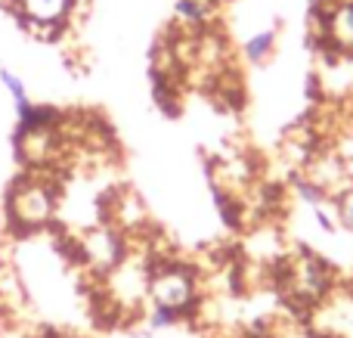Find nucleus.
Returning <instances> with one entry per match:
<instances>
[{
    "label": "nucleus",
    "instance_id": "f257e3e1",
    "mask_svg": "<svg viewBox=\"0 0 353 338\" xmlns=\"http://www.w3.org/2000/svg\"><path fill=\"white\" fill-rule=\"evenodd\" d=\"M10 16L34 41H59L81 12V0H6Z\"/></svg>",
    "mask_w": 353,
    "mask_h": 338
},
{
    "label": "nucleus",
    "instance_id": "f03ea898",
    "mask_svg": "<svg viewBox=\"0 0 353 338\" xmlns=\"http://www.w3.org/2000/svg\"><path fill=\"white\" fill-rule=\"evenodd\" d=\"M146 292L152 308L168 310L180 320L199 304V277L183 264H161L149 273Z\"/></svg>",
    "mask_w": 353,
    "mask_h": 338
},
{
    "label": "nucleus",
    "instance_id": "7ed1b4c3",
    "mask_svg": "<svg viewBox=\"0 0 353 338\" xmlns=\"http://www.w3.org/2000/svg\"><path fill=\"white\" fill-rule=\"evenodd\" d=\"M56 217V190L43 180H19L6 196V221L22 233L43 230Z\"/></svg>",
    "mask_w": 353,
    "mask_h": 338
},
{
    "label": "nucleus",
    "instance_id": "20e7f679",
    "mask_svg": "<svg viewBox=\"0 0 353 338\" xmlns=\"http://www.w3.org/2000/svg\"><path fill=\"white\" fill-rule=\"evenodd\" d=\"M329 283H332L329 267L316 255L304 252V255H294V258L282 261V286H285V292L298 304L319 301L325 295V289H329Z\"/></svg>",
    "mask_w": 353,
    "mask_h": 338
},
{
    "label": "nucleus",
    "instance_id": "39448f33",
    "mask_svg": "<svg viewBox=\"0 0 353 338\" xmlns=\"http://www.w3.org/2000/svg\"><path fill=\"white\" fill-rule=\"evenodd\" d=\"M310 37L316 53L353 56V0H338L325 25Z\"/></svg>",
    "mask_w": 353,
    "mask_h": 338
},
{
    "label": "nucleus",
    "instance_id": "423d86ee",
    "mask_svg": "<svg viewBox=\"0 0 353 338\" xmlns=\"http://www.w3.org/2000/svg\"><path fill=\"white\" fill-rule=\"evenodd\" d=\"M81 252L97 270H115L124 261V239L112 227H93L81 242Z\"/></svg>",
    "mask_w": 353,
    "mask_h": 338
},
{
    "label": "nucleus",
    "instance_id": "0eeeda50",
    "mask_svg": "<svg viewBox=\"0 0 353 338\" xmlns=\"http://www.w3.org/2000/svg\"><path fill=\"white\" fill-rule=\"evenodd\" d=\"M56 137L53 128H19V137H16V149H19V159L25 165H47L50 159L56 155Z\"/></svg>",
    "mask_w": 353,
    "mask_h": 338
},
{
    "label": "nucleus",
    "instance_id": "6e6552de",
    "mask_svg": "<svg viewBox=\"0 0 353 338\" xmlns=\"http://www.w3.org/2000/svg\"><path fill=\"white\" fill-rule=\"evenodd\" d=\"M276 43H279V28L270 25V28H261L254 34H248L242 43H239V56H242L248 66H263L276 56Z\"/></svg>",
    "mask_w": 353,
    "mask_h": 338
},
{
    "label": "nucleus",
    "instance_id": "1a4fd4ad",
    "mask_svg": "<svg viewBox=\"0 0 353 338\" xmlns=\"http://www.w3.org/2000/svg\"><path fill=\"white\" fill-rule=\"evenodd\" d=\"M0 84H3V90L10 93V99H12V106H16V115L22 118L25 112L31 109V97H28V90H25V81L19 78L12 68H6V66H0Z\"/></svg>",
    "mask_w": 353,
    "mask_h": 338
},
{
    "label": "nucleus",
    "instance_id": "9d476101",
    "mask_svg": "<svg viewBox=\"0 0 353 338\" xmlns=\"http://www.w3.org/2000/svg\"><path fill=\"white\" fill-rule=\"evenodd\" d=\"M332 202H335L341 230H344V233H353V180L344 186V190H338L335 196H332Z\"/></svg>",
    "mask_w": 353,
    "mask_h": 338
},
{
    "label": "nucleus",
    "instance_id": "9b49d317",
    "mask_svg": "<svg viewBox=\"0 0 353 338\" xmlns=\"http://www.w3.org/2000/svg\"><path fill=\"white\" fill-rule=\"evenodd\" d=\"M0 270H3V264H0Z\"/></svg>",
    "mask_w": 353,
    "mask_h": 338
}]
</instances>
